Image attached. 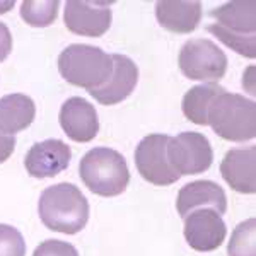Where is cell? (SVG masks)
<instances>
[{"instance_id":"obj_1","label":"cell","mask_w":256,"mask_h":256,"mask_svg":"<svg viewBox=\"0 0 256 256\" xmlns=\"http://www.w3.org/2000/svg\"><path fill=\"white\" fill-rule=\"evenodd\" d=\"M207 31L246 58L256 56V2H227L208 12Z\"/></svg>"},{"instance_id":"obj_2","label":"cell","mask_w":256,"mask_h":256,"mask_svg":"<svg viewBox=\"0 0 256 256\" xmlns=\"http://www.w3.org/2000/svg\"><path fill=\"white\" fill-rule=\"evenodd\" d=\"M38 214L53 232L77 234L89 220V202L76 184L58 183L41 193Z\"/></svg>"},{"instance_id":"obj_3","label":"cell","mask_w":256,"mask_h":256,"mask_svg":"<svg viewBox=\"0 0 256 256\" xmlns=\"http://www.w3.org/2000/svg\"><path fill=\"white\" fill-rule=\"evenodd\" d=\"M207 125L229 142H248L256 137V104L241 94L222 90L208 106Z\"/></svg>"},{"instance_id":"obj_4","label":"cell","mask_w":256,"mask_h":256,"mask_svg":"<svg viewBox=\"0 0 256 256\" xmlns=\"http://www.w3.org/2000/svg\"><path fill=\"white\" fill-rule=\"evenodd\" d=\"M80 180L99 196H118L130 183L126 159L110 147H94L80 159Z\"/></svg>"},{"instance_id":"obj_5","label":"cell","mask_w":256,"mask_h":256,"mask_svg":"<svg viewBox=\"0 0 256 256\" xmlns=\"http://www.w3.org/2000/svg\"><path fill=\"white\" fill-rule=\"evenodd\" d=\"M58 72L68 84L88 90L104 86L113 74V58L92 44H70L58 56Z\"/></svg>"},{"instance_id":"obj_6","label":"cell","mask_w":256,"mask_h":256,"mask_svg":"<svg viewBox=\"0 0 256 256\" xmlns=\"http://www.w3.org/2000/svg\"><path fill=\"white\" fill-rule=\"evenodd\" d=\"M180 70L192 80H204L205 84L220 80L227 72V55L214 41L205 38L188 40L181 46L178 56Z\"/></svg>"},{"instance_id":"obj_7","label":"cell","mask_w":256,"mask_h":256,"mask_svg":"<svg viewBox=\"0 0 256 256\" xmlns=\"http://www.w3.org/2000/svg\"><path fill=\"white\" fill-rule=\"evenodd\" d=\"M169 140V135L150 134L140 140L135 148V166L138 174L156 186H168L181 178L168 159Z\"/></svg>"},{"instance_id":"obj_8","label":"cell","mask_w":256,"mask_h":256,"mask_svg":"<svg viewBox=\"0 0 256 256\" xmlns=\"http://www.w3.org/2000/svg\"><path fill=\"white\" fill-rule=\"evenodd\" d=\"M168 159L180 176L202 174L212 166L214 150L204 134L183 132L169 140Z\"/></svg>"},{"instance_id":"obj_9","label":"cell","mask_w":256,"mask_h":256,"mask_svg":"<svg viewBox=\"0 0 256 256\" xmlns=\"http://www.w3.org/2000/svg\"><path fill=\"white\" fill-rule=\"evenodd\" d=\"M111 4L110 2H88V0H70L65 4L64 22L74 34L99 38L111 26Z\"/></svg>"},{"instance_id":"obj_10","label":"cell","mask_w":256,"mask_h":256,"mask_svg":"<svg viewBox=\"0 0 256 256\" xmlns=\"http://www.w3.org/2000/svg\"><path fill=\"white\" fill-rule=\"evenodd\" d=\"M184 239L195 251H216L227 236V226L222 216L212 208H200L184 217Z\"/></svg>"},{"instance_id":"obj_11","label":"cell","mask_w":256,"mask_h":256,"mask_svg":"<svg viewBox=\"0 0 256 256\" xmlns=\"http://www.w3.org/2000/svg\"><path fill=\"white\" fill-rule=\"evenodd\" d=\"M72 159V150L64 140L48 138L36 142L24 158L28 174L38 180L53 178L68 168Z\"/></svg>"},{"instance_id":"obj_12","label":"cell","mask_w":256,"mask_h":256,"mask_svg":"<svg viewBox=\"0 0 256 256\" xmlns=\"http://www.w3.org/2000/svg\"><path fill=\"white\" fill-rule=\"evenodd\" d=\"M60 126L74 142H90L99 132L96 108L79 96L68 98L60 108Z\"/></svg>"},{"instance_id":"obj_13","label":"cell","mask_w":256,"mask_h":256,"mask_svg":"<svg viewBox=\"0 0 256 256\" xmlns=\"http://www.w3.org/2000/svg\"><path fill=\"white\" fill-rule=\"evenodd\" d=\"M113 58V74L104 86L89 90V94L98 102L104 106H113L134 92L138 82V68L135 62L125 55H111Z\"/></svg>"},{"instance_id":"obj_14","label":"cell","mask_w":256,"mask_h":256,"mask_svg":"<svg viewBox=\"0 0 256 256\" xmlns=\"http://www.w3.org/2000/svg\"><path fill=\"white\" fill-rule=\"evenodd\" d=\"M176 208L183 218L200 208H212L218 216H224L227 210V196L224 188L216 181H192V183L184 184L178 193Z\"/></svg>"},{"instance_id":"obj_15","label":"cell","mask_w":256,"mask_h":256,"mask_svg":"<svg viewBox=\"0 0 256 256\" xmlns=\"http://www.w3.org/2000/svg\"><path fill=\"white\" fill-rule=\"evenodd\" d=\"M256 147L230 148L220 162V174L234 192L253 195L256 192Z\"/></svg>"},{"instance_id":"obj_16","label":"cell","mask_w":256,"mask_h":256,"mask_svg":"<svg viewBox=\"0 0 256 256\" xmlns=\"http://www.w3.org/2000/svg\"><path fill=\"white\" fill-rule=\"evenodd\" d=\"M156 18L164 30L178 34H188L200 24L202 4L186 0H164L156 4Z\"/></svg>"},{"instance_id":"obj_17","label":"cell","mask_w":256,"mask_h":256,"mask_svg":"<svg viewBox=\"0 0 256 256\" xmlns=\"http://www.w3.org/2000/svg\"><path fill=\"white\" fill-rule=\"evenodd\" d=\"M34 101L26 94L16 92L0 98V134L16 137L34 122Z\"/></svg>"},{"instance_id":"obj_18","label":"cell","mask_w":256,"mask_h":256,"mask_svg":"<svg viewBox=\"0 0 256 256\" xmlns=\"http://www.w3.org/2000/svg\"><path fill=\"white\" fill-rule=\"evenodd\" d=\"M222 90H226L222 86L218 84H202L195 86L184 94L183 102H181V108H183V114L190 120L192 123L200 126L207 125V113H208V106L214 101V98L217 94H220Z\"/></svg>"},{"instance_id":"obj_19","label":"cell","mask_w":256,"mask_h":256,"mask_svg":"<svg viewBox=\"0 0 256 256\" xmlns=\"http://www.w3.org/2000/svg\"><path fill=\"white\" fill-rule=\"evenodd\" d=\"M58 7V0H44V2L24 0L20 4V18H22L24 22L32 28H46L55 22Z\"/></svg>"},{"instance_id":"obj_20","label":"cell","mask_w":256,"mask_h":256,"mask_svg":"<svg viewBox=\"0 0 256 256\" xmlns=\"http://www.w3.org/2000/svg\"><path fill=\"white\" fill-rule=\"evenodd\" d=\"M229 256H256V220L253 217L238 224L227 246Z\"/></svg>"},{"instance_id":"obj_21","label":"cell","mask_w":256,"mask_h":256,"mask_svg":"<svg viewBox=\"0 0 256 256\" xmlns=\"http://www.w3.org/2000/svg\"><path fill=\"white\" fill-rule=\"evenodd\" d=\"M0 256H26L22 234L9 224H0Z\"/></svg>"},{"instance_id":"obj_22","label":"cell","mask_w":256,"mask_h":256,"mask_svg":"<svg viewBox=\"0 0 256 256\" xmlns=\"http://www.w3.org/2000/svg\"><path fill=\"white\" fill-rule=\"evenodd\" d=\"M32 256H79V251L70 242L58 239H46L36 248Z\"/></svg>"},{"instance_id":"obj_23","label":"cell","mask_w":256,"mask_h":256,"mask_svg":"<svg viewBox=\"0 0 256 256\" xmlns=\"http://www.w3.org/2000/svg\"><path fill=\"white\" fill-rule=\"evenodd\" d=\"M12 52V34L7 24L0 22V62H4Z\"/></svg>"},{"instance_id":"obj_24","label":"cell","mask_w":256,"mask_h":256,"mask_svg":"<svg viewBox=\"0 0 256 256\" xmlns=\"http://www.w3.org/2000/svg\"><path fill=\"white\" fill-rule=\"evenodd\" d=\"M14 148H16V137L0 134V164L6 162L14 154Z\"/></svg>"},{"instance_id":"obj_25","label":"cell","mask_w":256,"mask_h":256,"mask_svg":"<svg viewBox=\"0 0 256 256\" xmlns=\"http://www.w3.org/2000/svg\"><path fill=\"white\" fill-rule=\"evenodd\" d=\"M10 7H14V2H0V14H6Z\"/></svg>"}]
</instances>
